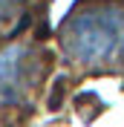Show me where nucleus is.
<instances>
[{
	"mask_svg": "<svg viewBox=\"0 0 124 127\" xmlns=\"http://www.w3.org/2000/svg\"><path fill=\"white\" fill-rule=\"evenodd\" d=\"M12 3H15V0H0V15H6L9 9H12Z\"/></svg>",
	"mask_w": 124,
	"mask_h": 127,
	"instance_id": "7ed1b4c3",
	"label": "nucleus"
},
{
	"mask_svg": "<svg viewBox=\"0 0 124 127\" xmlns=\"http://www.w3.org/2000/svg\"><path fill=\"white\" fill-rule=\"evenodd\" d=\"M38 78V58L26 43L0 49V104H20Z\"/></svg>",
	"mask_w": 124,
	"mask_h": 127,
	"instance_id": "f03ea898",
	"label": "nucleus"
},
{
	"mask_svg": "<svg viewBox=\"0 0 124 127\" xmlns=\"http://www.w3.org/2000/svg\"><path fill=\"white\" fill-rule=\"evenodd\" d=\"M63 52L84 66H107L124 61V6L95 3L63 23Z\"/></svg>",
	"mask_w": 124,
	"mask_h": 127,
	"instance_id": "f257e3e1",
	"label": "nucleus"
}]
</instances>
